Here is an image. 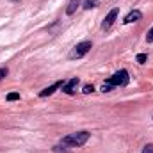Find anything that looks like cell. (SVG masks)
<instances>
[{"label": "cell", "mask_w": 153, "mask_h": 153, "mask_svg": "<svg viewBox=\"0 0 153 153\" xmlns=\"http://www.w3.org/2000/svg\"><path fill=\"white\" fill-rule=\"evenodd\" d=\"M62 85H64V80H57V82H53L52 85H48V87H45V89H43V91L39 93V96H41V98H46V96H50V94H53V93H55V91H57L59 87H62Z\"/></svg>", "instance_id": "5b68a950"}, {"label": "cell", "mask_w": 153, "mask_h": 153, "mask_svg": "<svg viewBox=\"0 0 153 153\" xmlns=\"http://www.w3.org/2000/svg\"><path fill=\"white\" fill-rule=\"evenodd\" d=\"M117 14H119V9H117V7H114V9H111V11H109V14L105 16L103 23H102V29H103V30H109V29L114 25V22H116V18H117Z\"/></svg>", "instance_id": "277c9868"}, {"label": "cell", "mask_w": 153, "mask_h": 153, "mask_svg": "<svg viewBox=\"0 0 153 153\" xmlns=\"http://www.w3.org/2000/svg\"><path fill=\"white\" fill-rule=\"evenodd\" d=\"M143 153H153V144H146L143 148Z\"/></svg>", "instance_id": "2e32d148"}, {"label": "cell", "mask_w": 153, "mask_h": 153, "mask_svg": "<svg viewBox=\"0 0 153 153\" xmlns=\"http://www.w3.org/2000/svg\"><path fill=\"white\" fill-rule=\"evenodd\" d=\"M143 18V13L139 11V9H134V11H130L126 16H125V20H123V23L125 25H128V23H134V22H139Z\"/></svg>", "instance_id": "52a82bcc"}, {"label": "cell", "mask_w": 153, "mask_h": 153, "mask_svg": "<svg viewBox=\"0 0 153 153\" xmlns=\"http://www.w3.org/2000/svg\"><path fill=\"white\" fill-rule=\"evenodd\" d=\"M112 89H114V85H112V84L103 82V85H102V91H103V93H109V91H112Z\"/></svg>", "instance_id": "30bf717a"}, {"label": "cell", "mask_w": 153, "mask_h": 153, "mask_svg": "<svg viewBox=\"0 0 153 153\" xmlns=\"http://www.w3.org/2000/svg\"><path fill=\"white\" fill-rule=\"evenodd\" d=\"M16 100H20V94L18 93H9L7 94V102H16Z\"/></svg>", "instance_id": "8fae6325"}, {"label": "cell", "mask_w": 153, "mask_h": 153, "mask_svg": "<svg viewBox=\"0 0 153 153\" xmlns=\"http://www.w3.org/2000/svg\"><path fill=\"white\" fill-rule=\"evenodd\" d=\"M93 48V43L91 41H82V43H76L75 46H73V50L70 52V59H82L84 55H87L89 53V50Z\"/></svg>", "instance_id": "7a4b0ae2"}, {"label": "cell", "mask_w": 153, "mask_h": 153, "mask_svg": "<svg viewBox=\"0 0 153 153\" xmlns=\"http://www.w3.org/2000/svg\"><path fill=\"white\" fill-rule=\"evenodd\" d=\"M94 91V87L91 85V84H87V85H84V89H82V93L84 94H89V93H93Z\"/></svg>", "instance_id": "4fadbf2b"}, {"label": "cell", "mask_w": 153, "mask_h": 153, "mask_svg": "<svg viewBox=\"0 0 153 153\" xmlns=\"http://www.w3.org/2000/svg\"><path fill=\"white\" fill-rule=\"evenodd\" d=\"M146 59H148V55H146V53H139V55H137V62H139V64H144V62H146Z\"/></svg>", "instance_id": "7c38bea8"}, {"label": "cell", "mask_w": 153, "mask_h": 153, "mask_svg": "<svg viewBox=\"0 0 153 153\" xmlns=\"http://www.w3.org/2000/svg\"><path fill=\"white\" fill-rule=\"evenodd\" d=\"M53 152H55V153H70L68 150H64L62 146H53Z\"/></svg>", "instance_id": "9a60e30c"}, {"label": "cell", "mask_w": 153, "mask_h": 153, "mask_svg": "<svg viewBox=\"0 0 153 153\" xmlns=\"http://www.w3.org/2000/svg\"><path fill=\"white\" fill-rule=\"evenodd\" d=\"M98 5V0H85L84 2V9H93Z\"/></svg>", "instance_id": "9c48e42d"}, {"label": "cell", "mask_w": 153, "mask_h": 153, "mask_svg": "<svg viewBox=\"0 0 153 153\" xmlns=\"http://www.w3.org/2000/svg\"><path fill=\"white\" fill-rule=\"evenodd\" d=\"M78 84H80V80L78 78H70L68 82H64V85H62V91L66 93V94H75L76 87H78Z\"/></svg>", "instance_id": "8992f818"}, {"label": "cell", "mask_w": 153, "mask_h": 153, "mask_svg": "<svg viewBox=\"0 0 153 153\" xmlns=\"http://www.w3.org/2000/svg\"><path fill=\"white\" fill-rule=\"evenodd\" d=\"M107 82L112 84L114 87H125V85H128V82H130V75H128L126 70H119V71H116Z\"/></svg>", "instance_id": "3957f363"}, {"label": "cell", "mask_w": 153, "mask_h": 153, "mask_svg": "<svg viewBox=\"0 0 153 153\" xmlns=\"http://www.w3.org/2000/svg\"><path fill=\"white\" fill-rule=\"evenodd\" d=\"M80 2H82V0H71V2L68 4V7H66V14H68V16L75 14V11H76V7L80 5Z\"/></svg>", "instance_id": "ba28073f"}, {"label": "cell", "mask_w": 153, "mask_h": 153, "mask_svg": "<svg viewBox=\"0 0 153 153\" xmlns=\"http://www.w3.org/2000/svg\"><path fill=\"white\" fill-rule=\"evenodd\" d=\"M7 73H9V70H7L5 66H4V68H0V80H2V78H5Z\"/></svg>", "instance_id": "5bb4252c"}, {"label": "cell", "mask_w": 153, "mask_h": 153, "mask_svg": "<svg viewBox=\"0 0 153 153\" xmlns=\"http://www.w3.org/2000/svg\"><path fill=\"white\" fill-rule=\"evenodd\" d=\"M89 137H91V134L85 132V130H82V132H75V134H70V135L62 137L61 143L64 146H70V148H80V146H84L89 141Z\"/></svg>", "instance_id": "6da1fadb"}, {"label": "cell", "mask_w": 153, "mask_h": 153, "mask_svg": "<svg viewBox=\"0 0 153 153\" xmlns=\"http://www.w3.org/2000/svg\"><path fill=\"white\" fill-rule=\"evenodd\" d=\"M146 41H148V43H152L153 41V27L150 29V32H148V36H146Z\"/></svg>", "instance_id": "e0dca14e"}]
</instances>
